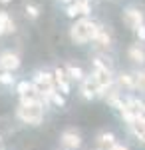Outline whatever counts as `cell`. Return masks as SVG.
I'll use <instances>...</instances> for the list:
<instances>
[{
  "instance_id": "8992f818",
  "label": "cell",
  "mask_w": 145,
  "mask_h": 150,
  "mask_svg": "<svg viewBox=\"0 0 145 150\" xmlns=\"http://www.w3.org/2000/svg\"><path fill=\"white\" fill-rule=\"evenodd\" d=\"M123 20H125V24L129 26V28H133V30H137L139 26H143V12L139 10V8H127V10L123 12Z\"/></svg>"
},
{
  "instance_id": "7c38bea8",
  "label": "cell",
  "mask_w": 145,
  "mask_h": 150,
  "mask_svg": "<svg viewBox=\"0 0 145 150\" xmlns=\"http://www.w3.org/2000/svg\"><path fill=\"white\" fill-rule=\"evenodd\" d=\"M127 104H129V108H131V112H133L135 120H139V122L145 124V104L139 102V100H135V98H129Z\"/></svg>"
},
{
  "instance_id": "d4e9b609",
  "label": "cell",
  "mask_w": 145,
  "mask_h": 150,
  "mask_svg": "<svg viewBox=\"0 0 145 150\" xmlns=\"http://www.w3.org/2000/svg\"><path fill=\"white\" fill-rule=\"evenodd\" d=\"M0 2H2V4H8V2H12V0H0Z\"/></svg>"
},
{
  "instance_id": "2e32d148",
  "label": "cell",
  "mask_w": 145,
  "mask_h": 150,
  "mask_svg": "<svg viewBox=\"0 0 145 150\" xmlns=\"http://www.w3.org/2000/svg\"><path fill=\"white\" fill-rule=\"evenodd\" d=\"M117 86L127 88V90H133V88H135V78H133V74H119V76H117Z\"/></svg>"
},
{
  "instance_id": "5bb4252c",
  "label": "cell",
  "mask_w": 145,
  "mask_h": 150,
  "mask_svg": "<svg viewBox=\"0 0 145 150\" xmlns=\"http://www.w3.org/2000/svg\"><path fill=\"white\" fill-rule=\"evenodd\" d=\"M8 32H14V20L10 18L8 12H0V36L8 34Z\"/></svg>"
},
{
  "instance_id": "cb8c5ba5",
  "label": "cell",
  "mask_w": 145,
  "mask_h": 150,
  "mask_svg": "<svg viewBox=\"0 0 145 150\" xmlns=\"http://www.w3.org/2000/svg\"><path fill=\"white\" fill-rule=\"evenodd\" d=\"M112 150H127V148H125V146H121V144H115Z\"/></svg>"
},
{
  "instance_id": "8fae6325",
  "label": "cell",
  "mask_w": 145,
  "mask_h": 150,
  "mask_svg": "<svg viewBox=\"0 0 145 150\" xmlns=\"http://www.w3.org/2000/svg\"><path fill=\"white\" fill-rule=\"evenodd\" d=\"M91 42H93L96 48L105 50V48H109V44H112V36H109V32H107L103 26H100V28H98V34H96V38H93Z\"/></svg>"
},
{
  "instance_id": "9a60e30c",
  "label": "cell",
  "mask_w": 145,
  "mask_h": 150,
  "mask_svg": "<svg viewBox=\"0 0 145 150\" xmlns=\"http://www.w3.org/2000/svg\"><path fill=\"white\" fill-rule=\"evenodd\" d=\"M98 142H100L101 150H112L115 146V136H113L112 132H101L100 136H98Z\"/></svg>"
},
{
  "instance_id": "277c9868",
  "label": "cell",
  "mask_w": 145,
  "mask_h": 150,
  "mask_svg": "<svg viewBox=\"0 0 145 150\" xmlns=\"http://www.w3.org/2000/svg\"><path fill=\"white\" fill-rule=\"evenodd\" d=\"M93 78L98 80V84L101 86V90H105L107 86L113 84V76H112V70L105 62L101 60H93Z\"/></svg>"
},
{
  "instance_id": "6da1fadb",
  "label": "cell",
  "mask_w": 145,
  "mask_h": 150,
  "mask_svg": "<svg viewBox=\"0 0 145 150\" xmlns=\"http://www.w3.org/2000/svg\"><path fill=\"white\" fill-rule=\"evenodd\" d=\"M98 28L100 24H96L89 18H79L76 20V24L70 28V38L76 42V44H86V42H91L96 34H98Z\"/></svg>"
},
{
  "instance_id": "e0dca14e",
  "label": "cell",
  "mask_w": 145,
  "mask_h": 150,
  "mask_svg": "<svg viewBox=\"0 0 145 150\" xmlns=\"http://www.w3.org/2000/svg\"><path fill=\"white\" fill-rule=\"evenodd\" d=\"M129 128H131V132H133L135 136H137V138H139V140H141V142L145 144V124H143V122H139V120H133V122L129 124Z\"/></svg>"
},
{
  "instance_id": "ac0fdd59",
  "label": "cell",
  "mask_w": 145,
  "mask_h": 150,
  "mask_svg": "<svg viewBox=\"0 0 145 150\" xmlns=\"http://www.w3.org/2000/svg\"><path fill=\"white\" fill-rule=\"evenodd\" d=\"M68 74H70V80H84V72H82V68L79 66H74V64H68L66 66Z\"/></svg>"
},
{
  "instance_id": "7a4b0ae2",
  "label": "cell",
  "mask_w": 145,
  "mask_h": 150,
  "mask_svg": "<svg viewBox=\"0 0 145 150\" xmlns=\"http://www.w3.org/2000/svg\"><path fill=\"white\" fill-rule=\"evenodd\" d=\"M18 118L22 120L24 124H40L42 118H44V108H42V102H22L18 106Z\"/></svg>"
},
{
  "instance_id": "30bf717a",
  "label": "cell",
  "mask_w": 145,
  "mask_h": 150,
  "mask_svg": "<svg viewBox=\"0 0 145 150\" xmlns=\"http://www.w3.org/2000/svg\"><path fill=\"white\" fill-rule=\"evenodd\" d=\"M54 80H56V88L62 90V94L70 92V74L66 68H56L54 70Z\"/></svg>"
},
{
  "instance_id": "603a6c76",
  "label": "cell",
  "mask_w": 145,
  "mask_h": 150,
  "mask_svg": "<svg viewBox=\"0 0 145 150\" xmlns=\"http://www.w3.org/2000/svg\"><path fill=\"white\" fill-rule=\"evenodd\" d=\"M135 32H137V36H139V40H141V42H145V24H143V26H139Z\"/></svg>"
},
{
  "instance_id": "d6986e66",
  "label": "cell",
  "mask_w": 145,
  "mask_h": 150,
  "mask_svg": "<svg viewBox=\"0 0 145 150\" xmlns=\"http://www.w3.org/2000/svg\"><path fill=\"white\" fill-rule=\"evenodd\" d=\"M133 78H135V88H137V90H141V92H145V70L135 72Z\"/></svg>"
},
{
  "instance_id": "484cf974",
  "label": "cell",
  "mask_w": 145,
  "mask_h": 150,
  "mask_svg": "<svg viewBox=\"0 0 145 150\" xmlns=\"http://www.w3.org/2000/svg\"><path fill=\"white\" fill-rule=\"evenodd\" d=\"M0 76H2V72H0Z\"/></svg>"
},
{
  "instance_id": "4fadbf2b",
  "label": "cell",
  "mask_w": 145,
  "mask_h": 150,
  "mask_svg": "<svg viewBox=\"0 0 145 150\" xmlns=\"http://www.w3.org/2000/svg\"><path fill=\"white\" fill-rule=\"evenodd\" d=\"M127 54H129V60H133L135 64H143L145 62V48L141 44H131Z\"/></svg>"
},
{
  "instance_id": "9c48e42d",
  "label": "cell",
  "mask_w": 145,
  "mask_h": 150,
  "mask_svg": "<svg viewBox=\"0 0 145 150\" xmlns=\"http://www.w3.org/2000/svg\"><path fill=\"white\" fill-rule=\"evenodd\" d=\"M60 142H62V146H64L66 150H76V148H79L82 138H79V134L76 132V130H66V132L62 134Z\"/></svg>"
},
{
  "instance_id": "ba28073f",
  "label": "cell",
  "mask_w": 145,
  "mask_h": 150,
  "mask_svg": "<svg viewBox=\"0 0 145 150\" xmlns=\"http://www.w3.org/2000/svg\"><path fill=\"white\" fill-rule=\"evenodd\" d=\"M89 10H91V6H89V2H86V0H79V2H72V4H68L66 8V14L70 16V18H78V16H88Z\"/></svg>"
},
{
  "instance_id": "3957f363",
  "label": "cell",
  "mask_w": 145,
  "mask_h": 150,
  "mask_svg": "<svg viewBox=\"0 0 145 150\" xmlns=\"http://www.w3.org/2000/svg\"><path fill=\"white\" fill-rule=\"evenodd\" d=\"M32 84H34V88L42 94L44 98H50L54 92H58L56 80H54V74H50V72H38V74L34 76V82H32Z\"/></svg>"
},
{
  "instance_id": "5b68a950",
  "label": "cell",
  "mask_w": 145,
  "mask_h": 150,
  "mask_svg": "<svg viewBox=\"0 0 145 150\" xmlns=\"http://www.w3.org/2000/svg\"><path fill=\"white\" fill-rule=\"evenodd\" d=\"M100 94H101V86L98 84V80L93 78V74L82 80V96H84V98L91 100V98H96V96H100Z\"/></svg>"
},
{
  "instance_id": "52a82bcc",
  "label": "cell",
  "mask_w": 145,
  "mask_h": 150,
  "mask_svg": "<svg viewBox=\"0 0 145 150\" xmlns=\"http://www.w3.org/2000/svg\"><path fill=\"white\" fill-rule=\"evenodd\" d=\"M18 66H20V56L18 54H14L10 50H6V52L0 54V70L12 72V70H16Z\"/></svg>"
},
{
  "instance_id": "7402d4cb",
  "label": "cell",
  "mask_w": 145,
  "mask_h": 150,
  "mask_svg": "<svg viewBox=\"0 0 145 150\" xmlns=\"http://www.w3.org/2000/svg\"><path fill=\"white\" fill-rule=\"evenodd\" d=\"M0 82H2V84H12V82H14V76H12L10 72H2V76H0Z\"/></svg>"
},
{
  "instance_id": "44dd1931",
  "label": "cell",
  "mask_w": 145,
  "mask_h": 150,
  "mask_svg": "<svg viewBox=\"0 0 145 150\" xmlns=\"http://www.w3.org/2000/svg\"><path fill=\"white\" fill-rule=\"evenodd\" d=\"M48 100H52L54 104H58V106H62V104H64V96H62L60 92H54L52 96H50V98H48Z\"/></svg>"
},
{
  "instance_id": "ffe728a7",
  "label": "cell",
  "mask_w": 145,
  "mask_h": 150,
  "mask_svg": "<svg viewBox=\"0 0 145 150\" xmlns=\"http://www.w3.org/2000/svg\"><path fill=\"white\" fill-rule=\"evenodd\" d=\"M26 14H28L30 18H38V16H40V8H38L36 4H32V2H26Z\"/></svg>"
}]
</instances>
